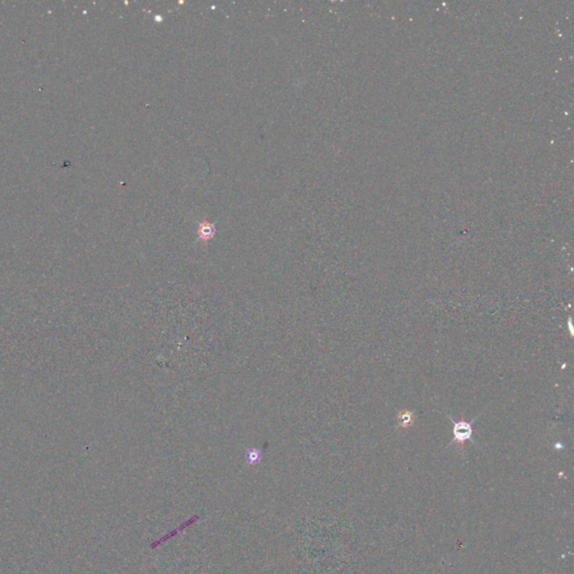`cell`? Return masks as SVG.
<instances>
[{
	"label": "cell",
	"mask_w": 574,
	"mask_h": 574,
	"mask_svg": "<svg viewBox=\"0 0 574 574\" xmlns=\"http://www.w3.org/2000/svg\"><path fill=\"white\" fill-rule=\"evenodd\" d=\"M415 420H416L415 411L402 409L399 411L396 415L397 426L399 428H402V430H407V428L412 427V425H414Z\"/></svg>",
	"instance_id": "obj_2"
},
{
	"label": "cell",
	"mask_w": 574,
	"mask_h": 574,
	"mask_svg": "<svg viewBox=\"0 0 574 574\" xmlns=\"http://www.w3.org/2000/svg\"><path fill=\"white\" fill-rule=\"evenodd\" d=\"M444 415L447 416L453 424V440L449 444V447H451V445H455V447L458 449H463L464 443L467 441H470L472 444H477L475 440L472 439V435H473V426L472 425H473V423H475L478 420L479 415L476 416L475 419H473L470 422L464 421V420L456 422L452 419V417L449 416L448 414H444Z\"/></svg>",
	"instance_id": "obj_1"
},
{
	"label": "cell",
	"mask_w": 574,
	"mask_h": 574,
	"mask_svg": "<svg viewBox=\"0 0 574 574\" xmlns=\"http://www.w3.org/2000/svg\"><path fill=\"white\" fill-rule=\"evenodd\" d=\"M215 233V228L213 225L209 224V222H203L199 227V238L200 240L204 242L209 241L210 239H212Z\"/></svg>",
	"instance_id": "obj_3"
},
{
	"label": "cell",
	"mask_w": 574,
	"mask_h": 574,
	"mask_svg": "<svg viewBox=\"0 0 574 574\" xmlns=\"http://www.w3.org/2000/svg\"><path fill=\"white\" fill-rule=\"evenodd\" d=\"M246 458H247L249 463H252V464L258 463V462L261 460V451L256 450V449L248 450L247 454H246Z\"/></svg>",
	"instance_id": "obj_4"
}]
</instances>
